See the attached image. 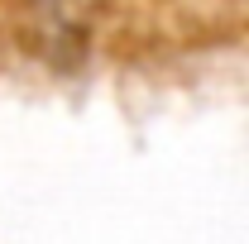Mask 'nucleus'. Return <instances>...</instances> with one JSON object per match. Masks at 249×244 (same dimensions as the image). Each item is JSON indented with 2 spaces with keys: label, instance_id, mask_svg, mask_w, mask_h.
Here are the masks:
<instances>
[{
  "label": "nucleus",
  "instance_id": "f257e3e1",
  "mask_svg": "<svg viewBox=\"0 0 249 244\" xmlns=\"http://www.w3.org/2000/svg\"><path fill=\"white\" fill-rule=\"evenodd\" d=\"M43 5H67V0H43Z\"/></svg>",
  "mask_w": 249,
  "mask_h": 244
}]
</instances>
